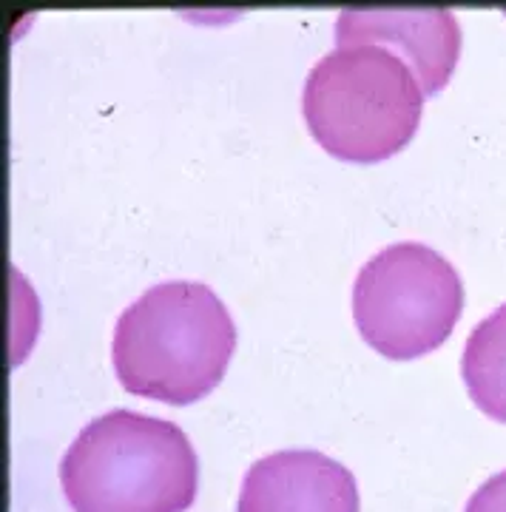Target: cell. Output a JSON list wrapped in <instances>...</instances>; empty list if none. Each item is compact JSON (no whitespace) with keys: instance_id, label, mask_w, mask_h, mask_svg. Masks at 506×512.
Returning a JSON list of instances; mask_svg holds the SVG:
<instances>
[{"instance_id":"1","label":"cell","mask_w":506,"mask_h":512,"mask_svg":"<svg viewBox=\"0 0 506 512\" xmlns=\"http://www.w3.org/2000/svg\"><path fill=\"white\" fill-rule=\"evenodd\" d=\"M234 348V319L217 293L202 282L171 279L120 313L111 359L128 393L180 407L222 382Z\"/></svg>"},{"instance_id":"2","label":"cell","mask_w":506,"mask_h":512,"mask_svg":"<svg viewBox=\"0 0 506 512\" xmlns=\"http://www.w3.org/2000/svg\"><path fill=\"white\" fill-rule=\"evenodd\" d=\"M74 512H185L199 461L177 424L134 410L89 421L60 461Z\"/></svg>"},{"instance_id":"3","label":"cell","mask_w":506,"mask_h":512,"mask_svg":"<svg viewBox=\"0 0 506 512\" xmlns=\"http://www.w3.org/2000/svg\"><path fill=\"white\" fill-rule=\"evenodd\" d=\"M424 89L413 69L384 46H336L308 72L302 114L333 157L376 163L416 134Z\"/></svg>"},{"instance_id":"4","label":"cell","mask_w":506,"mask_h":512,"mask_svg":"<svg viewBox=\"0 0 506 512\" xmlns=\"http://www.w3.org/2000/svg\"><path fill=\"white\" fill-rule=\"evenodd\" d=\"M464 308V282L450 259L421 242H396L362 265L353 319L364 342L387 359L441 348Z\"/></svg>"},{"instance_id":"5","label":"cell","mask_w":506,"mask_h":512,"mask_svg":"<svg viewBox=\"0 0 506 512\" xmlns=\"http://www.w3.org/2000/svg\"><path fill=\"white\" fill-rule=\"evenodd\" d=\"M336 43L356 46H396L410 63L424 94L447 86L458 63L461 29L447 9H384V6H350L336 18Z\"/></svg>"},{"instance_id":"6","label":"cell","mask_w":506,"mask_h":512,"mask_svg":"<svg viewBox=\"0 0 506 512\" xmlns=\"http://www.w3.org/2000/svg\"><path fill=\"white\" fill-rule=\"evenodd\" d=\"M236 512H359L353 473L319 450H282L245 473Z\"/></svg>"},{"instance_id":"7","label":"cell","mask_w":506,"mask_h":512,"mask_svg":"<svg viewBox=\"0 0 506 512\" xmlns=\"http://www.w3.org/2000/svg\"><path fill=\"white\" fill-rule=\"evenodd\" d=\"M461 376L475 407L506 424V302L472 328L461 356Z\"/></svg>"},{"instance_id":"8","label":"cell","mask_w":506,"mask_h":512,"mask_svg":"<svg viewBox=\"0 0 506 512\" xmlns=\"http://www.w3.org/2000/svg\"><path fill=\"white\" fill-rule=\"evenodd\" d=\"M464 512H506V470L487 478V481L472 493Z\"/></svg>"}]
</instances>
